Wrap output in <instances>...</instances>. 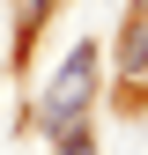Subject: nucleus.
<instances>
[{
    "label": "nucleus",
    "instance_id": "7ed1b4c3",
    "mask_svg": "<svg viewBox=\"0 0 148 155\" xmlns=\"http://www.w3.org/2000/svg\"><path fill=\"white\" fill-rule=\"evenodd\" d=\"M45 15H52V0H22V22H15V45H30V37L45 30Z\"/></svg>",
    "mask_w": 148,
    "mask_h": 155
},
{
    "label": "nucleus",
    "instance_id": "f257e3e1",
    "mask_svg": "<svg viewBox=\"0 0 148 155\" xmlns=\"http://www.w3.org/2000/svg\"><path fill=\"white\" fill-rule=\"evenodd\" d=\"M96 59H104L96 45H74V59L52 74L45 104H37V126H45L52 140H59V133H74V126L89 118V104H96Z\"/></svg>",
    "mask_w": 148,
    "mask_h": 155
},
{
    "label": "nucleus",
    "instance_id": "20e7f679",
    "mask_svg": "<svg viewBox=\"0 0 148 155\" xmlns=\"http://www.w3.org/2000/svg\"><path fill=\"white\" fill-rule=\"evenodd\" d=\"M59 155H96V140H89V126H74V133H59Z\"/></svg>",
    "mask_w": 148,
    "mask_h": 155
},
{
    "label": "nucleus",
    "instance_id": "f03ea898",
    "mask_svg": "<svg viewBox=\"0 0 148 155\" xmlns=\"http://www.w3.org/2000/svg\"><path fill=\"white\" fill-rule=\"evenodd\" d=\"M126 74V81H141L148 74V0H133V15H126V30H119V59H111Z\"/></svg>",
    "mask_w": 148,
    "mask_h": 155
}]
</instances>
